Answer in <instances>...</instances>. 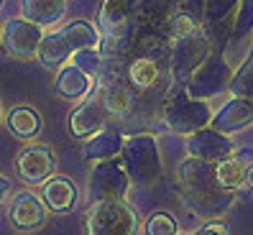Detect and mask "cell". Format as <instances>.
<instances>
[{
  "label": "cell",
  "mask_w": 253,
  "mask_h": 235,
  "mask_svg": "<svg viewBox=\"0 0 253 235\" xmlns=\"http://www.w3.org/2000/svg\"><path fill=\"white\" fill-rule=\"evenodd\" d=\"M195 28H200V23H195L187 13H182V10H174L169 18H164L159 26H154V31L159 34V39L161 41H176V39H182V36H187V34H192Z\"/></svg>",
  "instance_id": "24"
},
{
  "label": "cell",
  "mask_w": 253,
  "mask_h": 235,
  "mask_svg": "<svg viewBox=\"0 0 253 235\" xmlns=\"http://www.w3.org/2000/svg\"><path fill=\"white\" fill-rule=\"evenodd\" d=\"M228 90H230V95H238V97H251L253 95V43H251L248 54L243 56L241 67L233 72Z\"/></svg>",
  "instance_id": "26"
},
{
  "label": "cell",
  "mask_w": 253,
  "mask_h": 235,
  "mask_svg": "<svg viewBox=\"0 0 253 235\" xmlns=\"http://www.w3.org/2000/svg\"><path fill=\"white\" fill-rule=\"evenodd\" d=\"M8 189H10V182L5 179V176H3V174H0V202H3V199H5V195H8Z\"/></svg>",
  "instance_id": "33"
},
{
  "label": "cell",
  "mask_w": 253,
  "mask_h": 235,
  "mask_svg": "<svg viewBox=\"0 0 253 235\" xmlns=\"http://www.w3.org/2000/svg\"><path fill=\"white\" fill-rule=\"evenodd\" d=\"M238 3H241V0H202V5H205L202 23H215V21H222V18L235 16ZM202 23H200V26H202Z\"/></svg>",
  "instance_id": "29"
},
{
  "label": "cell",
  "mask_w": 253,
  "mask_h": 235,
  "mask_svg": "<svg viewBox=\"0 0 253 235\" xmlns=\"http://www.w3.org/2000/svg\"><path fill=\"white\" fill-rule=\"evenodd\" d=\"M248 154H238V156H228L217 161V182L220 187L230 189V192H238V189L246 187V171H248Z\"/></svg>",
  "instance_id": "23"
},
{
  "label": "cell",
  "mask_w": 253,
  "mask_h": 235,
  "mask_svg": "<svg viewBox=\"0 0 253 235\" xmlns=\"http://www.w3.org/2000/svg\"><path fill=\"white\" fill-rule=\"evenodd\" d=\"M136 5L138 0H102L100 13H97V23L102 34H110L115 28H121L136 16Z\"/></svg>",
  "instance_id": "19"
},
{
  "label": "cell",
  "mask_w": 253,
  "mask_h": 235,
  "mask_svg": "<svg viewBox=\"0 0 253 235\" xmlns=\"http://www.w3.org/2000/svg\"><path fill=\"white\" fill-rule=\"evenodd\" d=\"M10 223L16 230L21 233H34L39 228H43V223H46V204H43V199L34 192H18L16 197H13L10 202Z\"/></svg>",
  "instance_id": "13"
},
{
  "label": "cell",
  "mask_w": 253,
  "mask_h": 235,
  "mask_svg": "<svg viewBox=\"0 0 253 235\" xmlns=\"http://www.w3.org/2000/svg\"><path fill=\"white\" fill-rule=\"evenodd\" d=\"M92 77L87 75V72H82L80 67L74 64H62L59 67V75L54 79V90L56 95H62L64 100H80V97H87L92 92Z\"/></svg>",
  "instance_id": "17"
},
{
  "label": "cell",
  "mask_w": 253,
  "mask_h": 235,
  "mask_svg": "<svg viewBox=\"0 0 253 235\" xmlns=\"http://www.w3.org/2000/svg\"><path fill=\"white\" fill-rule=\"evenodd\" d=\"M84 228L87 235H136L138 215L126 199H100L87 210Z\"/></svg>",
  "instance_id": "4"
},
{
  "label": "cell",
  "mask_w": 253,
  "mask_h": 235,
  "mask_svg": "<svg viewBox=\"0 0 253 235\" xmlns=\"http://www.w3.org/2000/svg\"><path fill=\"white\" fill-rule=\"evenodd\" d=\"M176 220L169 212H154L146 220V235H176Z\"/></svg>",
  "instance_id": "30"
},
{
  "label": "cell",
  "mask_w": 253,
  "mask_h": 235,
  "mask_svg": "<svg viewBox=\"0 0 253 235\" xmlns=\"http://www.w3.org/2000/svg\"><path fill=\"white\" fill-rule=\"evenodd\" d=\"M212 128L222 130V133H238V130H246L248 125H253V102L251 97H238L233 95V100H228L217 113H212Z\"/></svg>",
  "instance_id": "14"
},
{
  "label": "cell",
  "mask_w": 253,
  "mask_h": 235,
  "mask_svg": "<svg viewBox=\"0 0 253 235\" xmlns=\"http://www.w3.org/2000/svg\"><path fill=\"white\" fill-rule=\"evenodd\" d=\"M167 46V43H164ZM164 46L151 51V54H141V56H130V64L126 69L128 82L136 90H151L159 84L164 69L169 67V51L164 54Z\"/></svg>",
  "instance_id": "12"
},
{
  "label": "cell",
  "mask_w": 253,
  "mask_h": 235,
  "mask_svg": "<svg viewBox=\"0 0 253 235\" xmlns=\"http://www.w3.org/2000/svg\"><path fill=\"white\" fill-rule=\"evenodd\" d=\"M62 34L69 41L72 51H77V49H97V43H100L97 28L92 23H87V21H72L69 26L62 28Z\"/></svg>",
  "instance_id": "25"
},
{
  "label": "cell",
  "mask_w": 253,
  "mask_h": 235,
  "mask_svg": "<svg viewBox=\"0 0 253 235\" xmlns=\"http://www.w3.org/2000/svg\"><path fill=\"white\" fill-rule=\"evenodd\" d=\"M0 8H3V0H0Z\"/></svg>",
  "instance_id": "36"
},
{
  "label": "cell",
  "mask_w": 253,
  "mask_h": 235,
  "mask_svg": "<svg viewBox=\"0 0 253 235\" xmlns=\"http://www.w3.org/2000/svg\"><path fill=\"white\" fill-rule=\"evenodd\" d=\"M210 51H212V46L202 28H195L192 34L176 39L169 49V69H171L174 82L187 84L189 77L195 75V69L210 56Z\"/></svg>",
  "instance_id": "6"
},
{
  "label": "cell",
  "mask_w": 253,
  "mask_h": 235,
  "mask_svg": "<svg viewBox=\"0 0 253 235\" xmlns=\"http://www.w3.org/2000/svg\"><path fill=\"white\" fill-rule=\"evenodd\" d=\"M108 118L110 115H108L105 105L100 102V97H90V100L80 102V105L72 110V115H69V133L74 138H87V136L97 133L100 128H105Z\"/></svg>",
  "instance_id": "15"
},
{
  "label": "cell",
  "mask_w": 253,
  "mask_h": 235,
  "mask_svg": "<svg viewBox=\"0 0 253 235\" xmlns=\"http://www.w3.org/2000/svg\"><path fill=\"white\" fill-rule=\"evenodd\" d=\"M23 18L43 26H54L64 18L67 13V0H23L21 3Z\"/></svg>",
  "instance_id": "20"
},
{
  "label": "cell",
  "mask_w": 253,
  "mask_h": 235,
  "mask_svg": "<svg viewBox=\"0 0 253 235\" xmlns=\"http://www.w3.org/2000/svg\"><path fill=\"white\" fill-rule=\"evenodd\" d=\"M56 156L54 149L46 143H34L26 146L16 158V171L26 184H43L54 174Z\"/></svg>",
  "instance_id": "10"
},
{
  "label": "cell",
  "mask_w": 253,
  "mask_h": 235,
  "mask_svg": "<svg viewBox=\"0 0 253 235\" xmlns=\"http://www.w3.org/2000/svg\"><path fill=\"white\" fill-rule=\"evenodd\" d=\"M43 204L46 210L54 212H69L74 204H77V187L69 176L64 174H51L46 182H43Z\"/></svg>",
  "instance_id": "16"
},
{
  "label": "cell",
  "mask_w": 253,
  "mask_h": 235,
  "mask_svg": "<svg viewBox=\"0 0 253 235\" xmlns=\"http://www.w3.org/2000/svg\"><path fill=\"white\" fill-rule=\"evenodd\" d=\"M36 59L43 67H49V69H59L62 64H67L72 59V46H69V41L64 39V34L62 31L43 34Z\"/></svg>",
  "instance_id": "21"
},
{
  "label": "cell",
  "mask_w": 253,
  "mask_h": 235,
  "mask_svg": "<svg viewBox=\"0 0 253 235\" xmlns=\"http://www.w3.org/2000/svg\"><path fill=\"white\" fill-rule=\"evenodd\" d=\"M130 179L123 169L121 158H102L95 161V166L90 171V187H87V197L90 202L100 199H126Z\"/></svg>",
  "instance_id": "8"
},
{
  "label": "cell",
  "mask_w": 253,
  "mask_h": 235,
  "mask_svg": "<svg viewBox=\"0 0 253 235\" xmlns=\"http://www.w3.org/2000/svg\"><path fill=\"white\" fill-rule=\"evenodd\" d=\"M121 161H123V169L128 174L130 184H138V187H148V184L159 182L164 174L159 143L148 133H136V136L126 138Z\"/></svg>",
  "instance_id": "2"
},
{
  "label": "cell",
  "mask_w": 253,
  "mask_h": 235,
  "mask_svg": "<svg viewBox=\"0 0 253 235\" xmlns=\"http://www.w3.org/2000/svg\"><path fill=\"white\" fill-rule=\"evenodd\" d=\"M41 39H43V28L28 18H13L3 28L5 51L13 59H34L39 54Z\"/></svg>",
  "instance_id": "9"
},
{
  "label": "cell",
  "mask_w": 253,
  "mask_h": 235,
  "mask_svg": "<svg viewBox=\"0 0 253 235\" xmlns=\"http://www.w3.org/2000/svg\"><path fill=\"white\" fill-rule=\"evenodd\" d=\"M69 62H72L74 67H80L82 72H87V75L95 79V77H100L102 72H105L108 56L102 54L100 49H77V51H72Z\"/></svg>",
  "instance_id": "28"
},
{
  "label": "cell",
  "mask_w": 253,
  "mask_h": 235,
  "mask_svg": "<svg viewBox=\"0 0 253 235\" xmlns=\"http://www.w3.org/2000/svg\"><path fill=\"white\" fill-rule=\"evenodd\" d=\"M251 36H253V0H241V3H238V10H235L230 43L233 46H241V43Z\"/></svg>",
  "instance_id": "27"
},
{
  "label": "cell",
  "mask_w": 253,
  "mask_h": 235,
  "mask_svg": "<svg viewBox=\"0 0 253 235\" xmlns=\"http://www.w3.org/2000/svg\"><path fill=\"white\" fill-rule=\"evenodd\" d=\"M246 187H248L251 192H253V161L248 164V171H246Z\"/></svg>",
  "instance_id": "34"
},
{
  "label": "cell",
  "mask_w": 253,
  "mask_h": 235,
  "mask_svg": "<svg viewBox=\"0 0 253 235\" xmlns=\"http://www.w3.org/2000/svg\"><path fill=\"white\" fill-rule=\"evenodd\" d=\"M251 102H253V95H251Z\"/></svg>",
  "instance_id": "37"
},
{
  "label": "cell",
  "mask_w": 253,
  "mask_h": 235,
  "mask_svg": "<svg viewBox=\"0 0 253 235\" xmlns=\"http://www.w3.org/2000/svg\"><path fill=\"white\" fill-rule=\"evenodd\" d=\"M176 10L187 13L195 23H202V13H205L202 0H176Z\"/></svg>",
  "instance_id": "31"
},
{
  "label": "cell",
  "mask_w": 253,
  "mask_h": 235,
  "mask_svg": "<svg viewBox=\"0 0 253 235\" xmlns=\"http://www.w3.org/2000/svg\"><path fill=\"white\" fill-rule=\"evenodd\" d=\"M176 235H189V233H176Z\"/></svg>",
  "instance_id": "35"
},
{
  "label": "cell",
  "mask_w": 253,
  "mask_h": 235,
  "mask_svg": "<svg viewBox=\"0 0 253 235\" xmlns=\"http://www.w3.org/2000/svg\"><path fill=\"white\" fill-rule=\"evenodd\" d=\"M84 161H102V158H115V156H121L123 151V136H121V130H115V128H100L97 133L92 136H87L84 138Z\"/></svg>",
  "instance_id": "18"
},
{
  "label": "cell",
  "mask_w": 253,
  "mask_h": 235,
  "mask_svg": "<svg viewBox=\"0 0 253 235\" xmlns=\"http://www.w3.org/2000/svg\"><path fill=\"white\" fill-rule=\"evenodd\" d=\"M100 84H97V97L100 102L105 105L108 115H115V118H123L133 110L136 105V87L128 82V77L118 69V59H108L105 64V72L97 77Z\"/></svg>",
  "instance_id": "7"
},
{
  "label": "cell",
  "mask_w": 253,
  "mask_h": 235,
  "mask_svg": "<svg viewBox=\"0 0 253 235\" xmlns=\"http://www.w3.org/2000/svg\"><path fill=\"white\" fill-rule=\"evenodd\" d=\"M212 120V108L207 100H197L187 95V87L174 82V87L164 97V123H167L174 133L189 136L195 130L210 125Z\"/></svg>",
  "instance_id": "3"
},
{
  "label": "cell",
  "mask_w": 253,
  "mask_h": 235,
  "mask_svg": "<svg viewBox=\"0 0 253 235\" xmlns=\"http://www.w3.org/2000/svg\"><path fill=\"white\" fill-rule=\"evenodd\" d=\"M5 123H8L10 133L16 136V138L31 141V138L39 136V130H41V115L31 105H16V108L8 113Z\"/></svg>",
  "instance_id": "22"
},
{
  "label": "cell",
  "mask_w": 253,
  "mask_h": 235,
  "mask_svg": "<svg viewBox=\"0 0 253 235\" xmlns=\"http://www.w3.org/2000/svg\"><path fill=\"white\" fill-rule=\"evenodd\" d=\"M187 151L189 156H197L205 161H222L235 151V141L228 133H222V130L205 125L187 136Z\"/></svg>",
  "instance_id": "11"
},
{
  "label": "cell",
  "mask_w": 253,
  "mask_h": 235,
  "mask_svg": "<svg viewBox=\"0 0 253 235\" xmlns=\"http://www.w3.org/2000/svg\"><path fill=\"white\" fill-rule=\"evenodd\" d=\"M195 235H230V230H228L225 223H207V225H202Z\"/></svg>",
  "instance_id": "32"
},
{
  "label": "cell",
  "mask_w": 253,
  "mask_h": 235,
  "mask_svg": "<svg viewBox=\"0 0 253 235\" xmlns=\"http://www.w3.org/2000/svg\"><path fill=\"white\" fill-rule=\"evenodd\" d=\"M176 184L189 210L210 220L222 217L235 202V192L217 182V161H205L197 156L184 158L176 169Z\"/></svg>",
  "instance_id": "1"
},
{
  "label": "cell",
  "mask_w": 253,
  "mask_h": 235,
  "mask_svg": "<svg viewBox=\"0 0 253 235\" xmlns=\"http://www.w3.org/2000/svg\"><path fill=\"white\" fill-rule=\"evenodd\" d=\"M230 77L233 72H230V62L225 59V51H210V56L195 69V75L189 77L184 87L189 97L212 100L222 92H228Z\"/></svg>",
  "instance_id": "5"
}]
</instances>
